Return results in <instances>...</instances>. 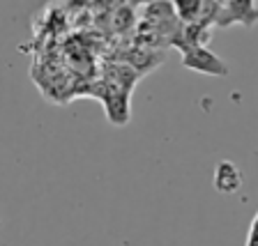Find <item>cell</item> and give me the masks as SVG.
I'll return each instance as SVG.
<instances>
[{
    "label": "cell",
    "instance_id": "277c9868",
    "mask_svg": "<svg viewBox=\"0 0 258 246\" xmlns=\"http://www.w3.org/2000/svg\"><path fill=\"white\" fill-rule=\"evenodd\" d=\"M247 244H258V214L253 216V221H251V228H249Z\"/></svg>",
    "mask_w": 258,
    "mask_h": 246
},
{
    "label": "cell",
    "instance_id": "3957f363",
    "mask_svg": "<svg viewBox=\"0 0 258 246\" xmlns=\"http://www.w3.org/2000/svg\"><path fill=\"white\" fill-rule=\"evenodd\" d=\"M242 182H244V177H242V171L233 163V161H219L215 166V175H212V184L219 193H226V196H231V193H237L242 189Z\"/></svg>",
    "mask_w": 258,
    "mask_h": 246
},
{
    "label": "cell",
    "instance_id": "7a4b0ae2",
    "mask_svg": "<svg viewBox=\"0 0 258 246\" xmlns=\"http://www.w3.org/2000/svg\"><path fill=\"white\" fill-rule=\"evenodd\" d=\"M182 67L191 71H199L205 76H226L228 74V64L212 53L205 44H194V46H182Z\"/></svg>",
    "mask_w": 258,
    "mask_h": 246
},
{
    "label": "cell",
    "instance_id": "6da1fadb",
    "mask_svg": "<svg viewBox=\"0 0 258 246\" xmlns=\"http://www.w3.org/2000/svg\"><path fill=\"white\" fill-rule=\"evenodd\" d=\"M258 19V7L253 0H215V21L212 26L231 28L233 23L251 28Z\"/></svg>",
    "mask_w": 258,
    "mask_h": 246
},
{
    "label": "cell",
    "instance_id": "5b68a950",
    "mask_svg": "<svg viewBox=\"0 0 258 246\" xmlns=\"http://www.w3.org/2000/svg\"><path fill=\"white\" fill-rule=\"evenodd\" d=\"M132 7H139V5H150V3H157V0H127Z\"/></svg>",
    "mask_w": 258,
    "mask_h": 246
}]
</instances>
